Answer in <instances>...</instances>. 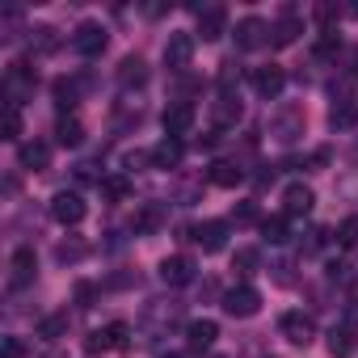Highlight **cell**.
I'll list each match as a JSON object with an SVG mask.
<instances>
[{
  "label": "cell",
  "mask_w": 358,
  "mask_h": 358,
  "mask_svg": "<svg viewBox=\"0 0 358 358\" xmlns=\"http://www.w3.org/2000/svg\"><path fill=\"white\" fill-rule=\"evenodd\" d=\"M160 122H164V135H169V139H182V135H190V127L199 122V110H194L190 101H177V106H169V110L160 114Z\"/></svg>",
  "instance_id": "obj_1"
},
{
  "label": "cell",
  "mask_w": 358,
  "mask_h": 358,
  "mask_svg": "<svg viewBox=\"0 0 358 358\" xmlns=\"http://www.w3.org/2000/svg\"><path fill=\"white\" fill-rule=\"evenodd\" d=\"M257 308H262V295H257V287H232V291L224 295V312H228V316H236V320H249V316H257Z\"/></svg>",
  "instance_id": "obj_2"
},
{
  "label": "cell",
  "mask_w": 358,
  "mask_h": 358,
  "mask_svg": "<svg viewBox=\"0 0 358 358\" xmlns=\"http://www.w3.org/2000/svg\"><path fill=\"white\" fill-rule=\"evenodd\" d=\"M72 47H76V55L97 59V55L106 51V30H101L97 22H80V26H76V34H72Z\"/></svg>",
  "instance_id": "obj_3"
},
{
  "label": "cell",
  "mask_w": 358,
  "mask_h": 358,
  "mask_svg": "<svg viewBox=\"0 0 358 358\" xmlns=\"http://www.w3.org/2000/svg\"><path fill=\"white\" fill-rule=\"evenodd\" d=\"M85 199L80 194H72V190H59L55 199H51V215H55V224H64V228H72V224H80L85 220Z\"/></svg>",
  "instance_id": "obj_4"
},
{
  "label": "cell",
  "mask_w": 358,
  "mask_h": 358,
  "mask_svg": "<svg viewBox=\"0 0 358 358\" xmlns=\"http://www.w3.org/2000/svg\"><path fill=\"white\" fill-rule=\"evenodd\" d=\"M190 59H194V38L190 34H169V43H164V68L169 72H186Z\"/></svg>",
  "instance_id": "obj_5"
},
{
  "label": "cell",
  "mask_w": 358,
  "mask_h": 358,
  "mask_svg": "<svg viewBox=\"0 0 358 358\" xmlns=\"http://www.w3.org/2000/svg\"><path fill=\"white\" fill-rule=\"evenodd\" d=\"M194 257H186V253H177V257H164L160 262V282L164 287H186V282H194Z\"/></svg>",
  "instance_id": "obj_6"
},
{
  "label": "cell",
  "mask_w": 358,
  "mask_h": 358,
  "mask_svg": "<svg viewBox=\"0 0 358 358\" xmlns=\"http://www.w3.org/2000/svg\"><path fill=\"white\" fill-rule=\"evenodd\" d=\"M278 333H282L291 345H308V341L316 337V324H312L308 312H287V316L278 320Z\"/></svg>",
  "instance_id": "obj_7"
},
{
  "label": "cell",
  "mask_w": 358,
  "mask_h": 358,
  "mask_svg": "<svg viewBox=\"0 0 358 358\" xmlns=\"http://www.w3.org/2000/svg\"><path fill=\"white\" fill-rule=\"evenodd\" d=\"M190 241H199L203 253H220V249L228 245V224H224V220H207V224L190 228Z\"/></svg>",
  "instance_id": "obj_8"
},
{
  "label": "cell",
  "mask_w": 358,
  "mask_h": 358,
  "mask_svg": "<svg viewBox=\"0 0 358 358\" xmlns=\"http://www.w3.org/2000/svg\"><path fill=\"white\" fill-rule=\"evenodd\" d=\"M282 85H287V72H282L278 64L253 68V89H257L262 97H278V93H282Z\"/></svg>",
  "instance_id": "obj_9"
},
{
  "label": "cell",
  "mask_w": 358,
  "mask_h": 358,
  "mask_svg": "<svg viewBox=\"0 0 358 358\" xmlns=\"http://www.w3.org/2000/svg\"><path fill=\"white\" fill-rule=\"evenodd\" d=\"M182 156H186V148H182V139H160L156 148H152V169H177L182 164Z\"/></svg>",
  "instance_id": "obj_10"
},
{
  "label": "cell",
  "mask_w": 358,
  "mask_h": 358,
  "mask_svg": "<svg viewBox=\"0 0 358 358\" xmlns=\"http://www.w3.org/2000/svg\"><path fill=\"white\" fill-rule=\"evenodd\" d=\"M266 38H270V26H266L262 17H245V22L236 26V47H245V51L262 47Z\"/></svg>",
  "instance_id": "obj_11"
},
{
  "label": "cell",
  "mask_w": 358,
  "mask_h": 358,
  "mask_svg": "<svg viewBox=\"0 0 358 358\" xmlns=\"http://www.w3.org/2000/svg\"><path fill=\"white\" fill-rule=\"evenodd\" d=\"M207 177H211V186H220V190H236V186L245 182V169L232 164V160H215Z\"/></svg>",
  "instance_id": "obj_12"
},
{
  "label": "cell",
  "mask_w": 358,
  "mask_h": 358,
  "mask_svg": "<svg viewBox=\"0 0 358 358\" xmlns=\"http://www.w3.org/2000/svg\"><path fill=\"white\" fill-rule=\"evenodd\" d=\"M236 118H241V101H236L232 93H220V101L211 106V122H215V131L236 127Z\"/></svg>",
  "instance_id": "obj_13"
},
{
  "label": "cell",
  "mask_w": 358,
  "mask_h": 358,
  "mask_svg": "<svg viewBox=\"0 0 358 358\" xmlns=\"http://www.w3.org/2000/svg\"><path fill=\"white\" fill-rule=\"evenodd\" d=\"M312 203H316V199H312V190H308V186H299V182L282 190V211H287L291 220H295V215H308V211H312Z\"/></svg>",
  "instance_id": "obj_14"
},
{
  "label": "cell",
  "mask_w": 358,
  "mask_h": 358,
  "mask_svg": "<svg viewBox=\"0 0 358 358\" xmlns=\"http://www.w3.org/2000/svg\"><path fill=\"white\" fill-rule=\"evenodd\" d=\"M224 26H228V13H224L220 5H211V9L199 13V34H203V43H215V38L224 34Z\"/></svg>",
  "instance_id": "obj_15"
},
{
  "label": "cell",
  "mask_w": 358,
  "mask_h": 358,
  "mask_svg": "<svg viewBox=\"0 0 358 358\" xmlns=\"http://www.w3.org/2000/svg\"><path fill=\"white\" fill-rule=\"evenodd\" d=\"M215 337H220V324H215V320H190V324H186V341H190V350H207Z\"/></svg>",
  "instance_id": "obj_16"
},
{
  "label": "cell",
  "mask_w": 358,
  "mask_h": 358,
  "mask_svg": "<svg viewBox=\"0 0 358 358\" xmlns=\"http://www.w3.org/2000/svg\"><path fill=\"white\" fill-rule=\"evenodd\" d=\"M270 34H274V47H291V43L303 34V22H299L295 13H282L278 26H270Z\"/></svg>",
  "instance_id": "obj_17"
},
{
  "label": "cell",
  "mask_w": 358,
  "mask_h": 358,
  "mask_svg": "<svg viewBox=\"0 0 358 358\" xmlns=\"http://www.w3.org/2000/svg\"><path fill=\"white\" fill-rule=\"evenodd\" d=\"M17 156H22V164H26V169H47V164H51V148H47L43 139L22 143V148H17Z\"/></svg>",
  "instance_id": "obj_18"
},
{
  "label": "cell",
  "mask_w": 358,
  "mask_h": 358,
  "mask_svg": "<svg viewBox=\"0 0 358 358\" xmlns=\"http://www.w3.org/2000/svg\"><path fill=\"white\" fill-rule=\"evenodd\" d=\"M143 80H148V64H143L139 55H127V59L118 64V85L131 89V85H143Z\"/></svg>",
  "instance_id": "obj_19"
},
{
  "label": "cell",
  "mask_w": 358,
  "mask_h": 358,
  "mask_svg": "<svg viewBox=\"0 0 358 358\" xmlns=\"http://www.w3.org/2000/svg\"><path fill=\"white\" fill-rule=\"evenodd\" d=\"M34 270H38V262H34V249H17V253H13V287L30 282V278H34Z\"/></svg>",
  "instance_id": "obj_20"
},
{
  "label": "cell",
  "mask_w": 358,
  "mask_h": 358,
  "mask_svg": "<svg viewBox=\"0 0 358 358\" xmlns=\"http://www.w3.org/2000/svg\"><path fill=\"white\" fill-rule=\"evenodd\" d=\"M354 345H358V337H354V329H350V324L329 333V354H333V358H350V354H354Z\"/></svg>",
  "instance_id": "obj_21"
},
{
  "label": "cell",
  "mask_w": 358,
  "mask_h": 358,
  "mask_svg": "<svg viewBox=\"0 0 358 358\" xmlns=\"http://www.w3.org/2000/svg\"><path fill=\"white\" fill-rule=\"evenodd\" d=\"M299 131H303V110H287V114H282V118L274 122V135H278L282 143H291V139H295Z\"/></svg>",
  "instance_id": "obj_22"
},
{
  "label": "cell",
  "mask_w": 358,
  "mask_h": 358,
  "mask_svg": "<svg viewBox=\"0 0 358 358\" xmlns=\"http://www.w3.org/2000/svg\"><path fill=\"white\" fill-rule=\"evenodd\" d=\"M55 139H59L64 148H76V143L85 139V127H80L76 118H59V127H55Z\"/></svg>",
  "instance_id": "obj_23"
},
{
  "label": "cell",
  "mask_w": 358,
  "mask_h": 358,
  "mask_svg": "<svg viewBox=\"0 0 358 358\" xmlns=\"http://www.w3.org/2000/svg\"><path fill=\"white\" fill-rule=\"evenodd\" d=\"M64 333H68V312H55V316L38 320V337H43V341H55V337H64Z\"/></svg>",
  "instance_id": "obj_24"
},
{
  "label": "cell",
  "mask_w": 358,
  "mask_h": 358,
  "mask_svg": "<svg viewBox=\"0 0 358 358\" xmlns=\"http://www.w3.org/2000/svg\"><path fill=\"white\" fill-rule=\"evenodd\" d=\"M101 194H106L110 203H122V199L131 194V182H127V177H106V182H101Z\"/></svg>",
  "instance_id": "obj_25"
},
{
  "label": "cell",
  "mask_w": 358,
  "mask_h": 358,
  "mask_svg": "<svg viewBox=\"0 0 358 358\" xmlns=\"http://www.w3.org/2000/svg\"><path fill=\"white\" fill-rule=\"evenodd\" d=\"M51 93H55V106H59V110H68V106L76 101L80 85H76V80H55V89H51Z\"/></svg>",
  "instance_id": "obj_26"
},
{
  "label": "cell",
  "mask_w": 358,
  "mask_h": 358,
  "mask_svg": "<svg viewBox=\"0 0 358 358\" xmlns=\"http://www.w3.org/2000/svg\"><path fill=\"white\" fill-rule=\"evenodd\" d=\"M5 139H9V143L22 139V110H17L13 101H9V110H5Z\"/></svg>",
  "instance_id": "obj_27"
},
{
  "label": "cell",
  "mask_w": 358,
  "mask_h": 358,
  "mask_svg": "<svg viewBox=\"0 0 358 358\" xmlns=\"http://www.w3.org/2000/svg\"><path fill=\"white\" fill-rule=\"evenodd\" d=\"M337 51H341L337 30H324V34H320V43H316V59H329V55H337Z\"/></svg>",
  "instance_id": "obj_28"
},
{
  "label": "cell",
  "mask_w": 358,
  "mask_h": 358,
  "mask_svg": "<svg viewBox=\"0 0 358 358\" xmlns=\"http://www.w3.org/2000/svg\"><path fill=\"white\" fill-rule=\"evenodd\" d=\"M85 350H89V354H97V350H114V337H110V329H93V333L85 337Z\"/></svg>",
  "instance_id": "obj_29"
},
{
  "label": "cell",
  "mask_w": 358,
  "mask_h": 358,
  "mask_svg": "<svg viewBox=\"0 0 358 358\" xmlns=\"http://www.w3.org/2000/svg\"><path fill=\"white\" fill-rule=\"evenodd\" d=\"M262 236H266L270 245H282V241H287V220H266V224H262Z\"/></svg>",
  "instance_id": "obj_30"
},
{
  "label": "cell",
  "mask_w": 358,
  "mask_h": 358,
  "mask_svg": "<svg viewBox=\"0 0 358 358\" xmlns=\"http://www.w3.org/2000/svg\"><path fill=\"white\" fill-rule=\"evenodd\" d=\"M232 270H241V274H253V270H257V249H236V257H232Z\"/></svg>",
  "instance_id": "obj_31"
},
{
  "label": "cell",
  "mask_w": 358,
  "mask_h": 358,
  "mask_svg": "<svg viewBox=\"0 0 358 358\" xmlns=\"http://www.w3.org/2000/svg\"><path fill=\"white\" fill-rule=\"evenodd\" d=\"M337 241H341L345 249H354V245H358V215L341 220V228H337Z\"/></svg>",
  "instance_id": "obj_32"
},
{
  "label": "cell",
  "mask_w": 358,
  "mask_h": 358,
  "mask_svg": "<svg viewBox=\"0 0 358 358\" xmlns=\"http://www.w3.org/2000/svg\"><path fill=\"white\" fill-rule=\"evenodd\" d=\"M127 333H131V324H122V320H114L110 324V337H114V350H127L131 341H127Z\"/></svg>",
  "instance_id": "obj_33"
},
{
  "label": "cell",
  "mask_w": 358,
  "mask_h": 358,
  "mask_svg": "<svg viewBox=\"0 0 358 358\" xmlns=\"http://www.w3.org/2000/svg\"><path fill=\"white\" fill-rule=\"evenodd\" d=\"M156 224H160V211H156V207H148V211L139 215V232H152Z\"/></svg>",
  "instance_id": "obj_34"
},
{
  "label": "cell",
  "mask_w": 358,
  "mask_h": 358,
  "mask_svg": "<svg viewBox=\"0 0 358 358\" xmlns=\"http://www.w3.org/2000/svg\"><path fill=\"white\" fill-rule=\"evenodd\" d=\"M34 34H38V51H55V30L43 26V30H34Z\"/></svg>",
  "instance_id": "obj_35"
},
{
  "label": "cell",
  "mask_w": 358,
  "mask_h": 358,
  "mask_svg": "<svg viewBox=\"0 0 358 358\" xmlns=\"http://www.w3.org/2000/svg\"><path fill=\"white\" fill-rule=\"evenodd\" d=\"M80 257H85L80 245H59V262H80Z\"/></svg>",
  "instance_id": "obj_36"
},
{
  "label": "cell",
  "mask_w": 358,
  "mask_h": 358,
  "mask_svg": "<svg viewBox=\"0 0 358 358\" xmlns=\"http://www.w3.org/2000/svg\"><path fill=\"white\" fill-rule=\"evenodd\" d=\"M312 17H316V22H324V26H329V22H333V17H337V9H333V5H316V13H312Z\"/></svg>",
  "instance_id": "obj_37"
},
{
  "label": "cell",
  "mask_w": 358,
  "mask_h": 358,
  "mask_svg": "<svg viewBox=\"0 0 358 358\" xmlns=\"http://www.w3.org/2000/svg\"><path fill=\"white\" fill-rule=\"evenodd\" d=\"M236 220H241V224H253V220H257V207H253V203H241Z\"/></svg>",
  "instance_id": "obj_38"
},
{
  "label": "cell",
  "mask_w": 358,
  "mask_h": 358,
  "mask_svg": "<svg viewBox=\"0 0 358 358\" xmlns=\"http://www.w3.org/2000/svg\"><path fill=\"white\" fill-rule=\"evenodd\" d=\"M26 350H22V341L17 337H5V358H22Z\"/></svg>",
  "instance_id": "obj_39"
},
{
  "label": "cell",
  "mask_w": 358,
  "mask_h": 358,
  "mask_svg": "<svg viewBox=\"0 0 358 358\" xmlns=\"http://www.w3.org/2000/svg\"><path fill=\"white\" fill-rule=\"evenodd\" d=\"M345 320H350V329L358 324V303H350V312H345Z\"/></svg>",
  "instance_id": "obj_40"
},
{
  "label": "cell",
  "mask_w": 358,
  "mask_h": 358,
  "mask_svg": "<svg viewBox=\"0 0 358 358\" xmlns=\"http://www.w3.org/2000/svg\"><path fill=\"white\" fill-rule=\"evenodd\" d=\"M164 358H194V350H190V354H164Z\"/></svg>",
  "instance_id": "obj_41"
}]
</instances>
